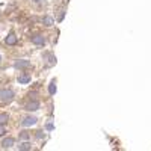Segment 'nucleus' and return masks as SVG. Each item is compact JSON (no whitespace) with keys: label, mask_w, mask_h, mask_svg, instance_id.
Segmentation results:
<instances>
[{"label":"nucleus","mask_w":151,"mask_h":151,"mask_svg":"<svg viewBox=\"0 0 151 151\" xmlns=\"http://www.w3.org/2000/svg\"><path fill=\"white\" fill-rule=\"evenodd\" d=\"M14 144H15L14 137H6V139H3V142H2V147L3 148H11Z\"/></svg>","instance_id":"6e6552de"},{"label":"nucleus","mask_w":151,"mask_h":151,"mask_svg":"<svg viewBox=\"0 0 151 151\" xmlns=\"http://www.w3.org/2000/svg\"><path fill=\"white\" fill-rule=\"evenodd\" d=\"M48 92H50V95H55L56 94V83L55 82H52L48 85Z\"/></svg>","instance_id":"9d476101"},{"label":"nucleus","mask_w":151,"mask_h":151,"mask_svg":"<svg viewBox=\"0 0 151 151\" xmlns=\"http://www.w3.org/2000/svg\"><path fill=\"white\" fill-rule=\"evenodd\" d=\"M15 94L12 89H0V101L2 103H11L14 100Z\"/></svg>","instance_id":"f257e3e1"},{"label":"nucleus","mask_w":151,"mask_h":151,"mask_svg":"<svg viewBox=\"0 0 151 151\" xmlns=\"http://www.w3.org/2000/svg\"><path fill=\"white\" fill-rule=\"evenodd\" d=\"M0 62H2V56H0Z\"/></svg>","instance_id":"a211bd4d"},{"label":"nucleus","mask_w":151,"mask_h":151,"mask_svg":"<svg viewBox=\"0 0 151 151\" xmlns=\"http://www.w3.org/2000/svg\"><path fill=\"white\" fill-rule=\"evenodd\" d=\"M42 23L45 24V26H53V24H55V20H53L52 17H44V18H42Z\"/></svg>","instance_id":"1a4fd4ad"},{"label":"nucleus","mask_w":151,"mask_h":151,"mask_svg":"<svg viewBox=\"0 0 151 151\" xmlns=\"http://www.w3.org/2000/svg\"><path fill=\"white\" fill-rule=\"evenodd\" d=\"M9 119V116L6 115V113H0V124H6Z\"/></svg>","instance_id":"f8f14e48"},{"label":"nucleus","mask_w":151,"mask_h":151,"mask_svg":"<svg viewBox=\"0 0 151 151\" xmlns=\"http://www.w3.org/2000/svg\"><path fill=\"white\" fill-rule=\"evenodd\" d=\"M17 41H18V38H17V35H15L14 32H11V33L6 36V40H5L6 45H15Z\"/></svg>","instance_id":"7ed1b4c3"},{"label":"nucleus","mask_w":151,"mask_h":151,"mask_svg":"<svg viewBox=\"0 0 151 151\" xmlns=\"http://www.w3.org/2000/svg\"><path fill=\"white\" fill-rule=\"evenodd\" d=\"M33 2H40V0H33Z\"/></svg>","instance_id":"f3484780"},{"label":"nucleus","mask_w":151,"mask_h":151,"mask_svg":"<svg viewBox=\"0 0 151 151\" xmlns=\"http://www.w3.org/2000/svg\"><path fill=\"white\" fill-rule=\"evenodd\" d=\"M38 109H40V103H38L36 100L27 103V106H26V110H29V112H35V110H38Z\"/></svg>","instance_id":"423d86ee"},{"label":"nucleus","mask_w":151,"mask_h":151,"mask_svg":"<svg viewBox=\"0 0 151 151\" xmlns=\"http://www.w3.org/2000/svg\"><path fill=\"white\" fill-rule=\"evenodd\" d=\"M6 133V130H5V127H3V124H0V136H3Z\"/></svg>","instance_id":"2eb2a0df"},{"label":"nucleus","mask_w":151,"mask_h":151,"mask_svg":"<svg viewBox=\"0 0 151 151\" xmlns=\"http://www.w3.org/2000/svg\"><path fill=\"white\" fill-rule=\"evenodd\" d=\"M42 137H44V133L40 130V132H36V139H42Z\"/></svg>","instance_id":"4468645a"},{"label":"nucleus","mask_w":151,"mask_h":151,"mask_svg":"<svg viewBox=\"0 0 151 151\" xmlns=\"http://www.w3.org/2000/svg\"><path fill=\"white\" fill-rule=\"evenodd\" d=\"M20 139H23V141L29 139V133H27V132H21V134H20Z\"/></svg>","instance_id":"ddd939ff"},{"label":"nucleus","mask_w":151,"mask_h":151,"mask_svg":"<svg viewBox=\"0 0 151 151\" xmlns=\"http://www.w3.org/2000/svg\"><path fill=\"white\" fill-rule=\"evenodd\" d=\"M15 68L18 70H26V68H30V62L26 60V59H20L15 62Z\"/></svg>","instance_id":"20e7f679"},{"label":"nucleus","mask_w":151,"mask_h":151,"mask_svg":"<svg viewBox=\"0 0 151 151\" xmlns=\"http://www.w3.org/2000/svg\"><path fill=\"white\" fill-rule=\"evenodd\" d=\"M30 41H32L35 45H44V44H45V38H44L42 35L38 33V35H33V36L30 38Z\"/></svg>","instance_id":"f03ea898"},{"label":"nucleus","mask_w":151,"mask_h":151,"mask_svg":"<svg viewBox=\"0 0 151 151\" xmlns=\"http://www.w3.org/2000/svg\"><path fill=\"white\" fill-rule=\"evenodd\" d=\"M18 150H20V151H26V150H30V144H29V142H24V144L18 145Z\"/></svg>","instance_id":"9b49d317"},{"label":"nucleus","mask_w":151,"mask_h":151,"mask_svg":"<svg viewBox=\"0 0 151 151\" xmlns=\"http://www.w3.org/2000/svg\"><path fill=\"white\" fill-rule=\"evenodd\" d=\"M30 82V74H20L18 76V83H21V85H26V83H29Z\"/></svg>","instance_id":"0eeeda50"},{"label":"nucleus","mask_w":151,"mask_h":151,"mask_svg":"<svg viewBox=\"0 0 151 151\" xmlns=\"http://www.w3.org/2000/svg\"><path fill=\"white\" fill-rule=\"evenodd\" d=\"M47 130H53V124H47Z\"/></svg>","instance_id":"dca6fc26"},{"label":"nucleus","mask_w":151,"mask_h":151,"mask_svg":"<svg viewBox=\"0 0 151 151\" xmlns=\"http://www.w3.org/2000/svg\"><path fill=\"white\" fill-rule=\"evenodd\" d=\"M38 122V119L35 118V116H26V118H24L23 119V125H24V127H30V125H35Z\"/></svg>","instance_id":"39448f33"}]
</instances>
